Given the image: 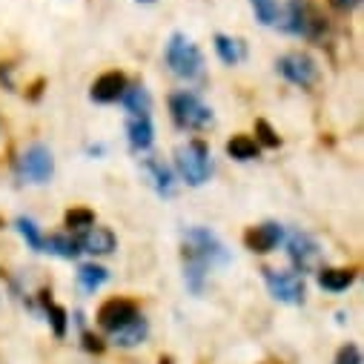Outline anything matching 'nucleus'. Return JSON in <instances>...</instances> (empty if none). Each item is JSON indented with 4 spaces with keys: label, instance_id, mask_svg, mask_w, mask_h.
Returning a JSON list of instances; mask_svg holds the SVG:
<instances>
[{
    "label": "nucleus",
    "instance_id": "nucleus-1",
    "mask_svg": "<svg viewBox=\"0 0 364 364\" xmlns=\"http://www.w3.org/2000/svg\"><path fill=\"white\" fill-rule=\"evenodd\" d=\"M175 164H178L181 178H184L190 187L207 184L210 175H213V155H210V146L204 141H190L184 146H178Z\"/></svg>",
    "mask_w": 364,
    "mask_h": 364
},
{
    "label": "nucleus",
    "instance_id": "nucleus-2",
    "mask_svg": "<svg viewBox=\"0 0 364 364\" xmlns=\"http://www.w3.org/2000/svg\"><path fill=\"white\" fill-rule=\"evenodd\" d=\"M166 63L178 77H184V80H196L204 72V55L187 35H172L169 38Z\"/></svg>",
    "mask_w": 364,
    "mask_h": 364
},
{
    "label": "nucleus",
    "instance_id": "nucleus-3",
    "mask_svg": "<svg viewBox=\"0 0 364 364\" xmlns=\"http://www.w3.org/2000/svg\"><path fill=\"white\" fill-rule=\"evenodd\" d=\"M169 112L181 129H207L213 124V109L196 92H175L169 98Z\"/></svg>",
    "mask_w": 364,
    "mask_h": 364
},
{
    "label": "nucleus",
    "instance_id": "nucleus-4",
    "mask_svg": "<svg viewBox=\"0 0 364 364\" xmlns=\"http://www.w3.org/2000/svg\"><path fill=\"white\" fill-rule=\"evenodd\" d=\"M187 244H184V258H190V261H198V264H204L207 269L213 267V264H227V250H224V244L218 241V235L215 232H210V230H204V227H193V230H187Z\"/></svg>",
    "mask_w": 364,
    "mask_h": 364
},
{
    "label": "nucleus",
    "instance_id": "nucleus-5",
    "mask_svg": "<svg viewBox=\"0 0 364 364\" xmlns=\"http://www.w3.org/2000/svg\"><path fill=\"white\" fill-rule=\"evenodd\" d=\"M264 282L269 296L282 304H301L304 301V279L299 272L287 269H264Z\"/></svg>",
    "mask_w": 364,
    "mask_h": 364
},
{
    "label": "nucleus",
    "instance_id": "nucleus-6",
    "mask_svg": "<svg viewBox=\"0 0 364 364\" xmlns=\"http://www.w3.org/2000/svg\"><path fill=\"white\" fill-rule=\"evenodd\" d=\"M276 69H279V75H282L284 80H290V83H296V86H301V89L313 86L316 77H318L316 60H313L310 55H304V52L282 55V58L276 60Z\"/></svg>",
    "mask_w": 364,
    "mask_h": 364
},
{
    "label": "nucleus",
    "instance_id": "nucleus-7",
    "mask_svg": "<svg viewBox=\"0 0 364 364\" xmlns=\"http://www.w3.org/2000/svg\"><path fill=\"white\" fill-rule=\"evenodd\" d=\"M18 169H21V175L26 181H32V184H46V181L52 178V172H55V158L43 144H32L21 155Z\"/></svg>",
    "mask_w": 364,
    "mask_h": 364
},
{
    "label": "nucleus",
    "instance_id": "nucleus-8",
    "mask_svg": "<svg viewBox=\"0 0 364 364\" xmlns=\"http://www.w3.org/2000/svg\"><path fill=\"white\" fill-rule=\"evenodd\" d=\"M287 255L290 261L296 264V272H307L318 264L321 258V247L316 244V238H310L307 232L301 230H293L290 238H287Z\"/></svg>",
    "mask_w": 364,
    "mask_h": 364
},
{
    "label": "nucleus",
    "instance_id": "nucleus-9",
    "mask_svg": "<svg viewBox=\"0 0 364 364\" xmlns=\"http://www.w3.org/2000/svg\"><path fill=\"white\" fill-rule=\"evenodd\" d=\"M284 241V227L276 224V221H264V224H255L244 232V244L250 252H258V255H267L272 252L279 244Z\"/></svg>",
    "mask_w": 364,
    "mask_h": 364
},
{
    "label": "nucleus",
    "instance_id": "nucleus-10",
    "mask_svg": "<svg viewBox=\"0 0 364 364\" xmlns=\"http://www.w3.org/2000/svg\"><path fill=\"white\" fill-rule=\"evenodd\" d=\"M135 316H138L135 301H129V299H109V301H104L101 310H98V324H101L107 333H118V330L127 327Z\"/></svg>",
    "mask_w": 364,
    "mask_h": 364
},
{
    "label": "nucleus",
    "instance_id": "nucleus-11",
    "mask_svg": "<svg viewBox=\"0 0 364 364\" xmlns=\"http://www.w3.org/2000/svg\"><path fill=\"white\" fill-rule=\"evenodd\" d=\"M124 89H127L124 72H104L92 83V89H89V98H92L95 104H115V101H121Z\"/></svg>",
    "mask_w": 364,
    "mask_h": 364
},
{
    "label": "nucleus",
    "instance_id": "nucleus-12",
    "mask_svg": "<svg viewBox=\"0 0 364 364\" xmlns=\"http://www.w3.org/2000/svg\"><path fill=\"white\" fill-rule=\"evenodd\" d=\"M77 244H80V252H92V255H109L115 247H118V238H115V232L109 230V227H89L80 238H77Z\"/></svg>",
    "mask_w": 364,
    "mask_h": 364
},
{
    "label": "nucleus",
    "instance_id": "nucleus-13",
    "mask_svg": "<svg viewBox=\"0 0 364 364\" xmlns=\"http://www.w3.org/2000/svg\"><path fill=\"white\" fill-rule=\"evenodd\" d=\"M152 135H155V129H152L149 112L129 118V124H127V138H129V146H132V149H138V152H141V149H149Z\"/></svg>",
    "mask_w": 364,
    "mask_h": 364
},
{
    "label": "nucleus",
    "instance_id": "nucleus-14",
    "mask_svg": "<svg viewBox=\"0 0 364 364\" xmlns=\"http://www.w3.org/2000/svg\"><path fill=\"white\" fill-rule=\"evenodd\" d=\"M353 282H355L353 269H344V267H324V269H318V284L324 290H330V293H344Z\"/></svg>",
    "mask_w": 364,
    "mask_h": 364
},
{
    "label": "nucleus",
    "instance_id": "nucleus-15",
    "mask_svg": "<svg viewBox=\"0 0 364 364\" xmlns=\"http://www.w3.org/2000/svg\"><path fill=\"white\" fill-rule=\"evenodd\" d=\"M144 169H146V175L152 178V187H155L158 196H172V193H175L172 172L164 166V161H158V158H146Z\"/></svg>",
    "mask_w": 364,
    "mask_h": 364
},
{
    "label": "nucleus",
    "instance_id": "nucleus-16",
    "mask_svg": "<svg viewBox=\"0 0 364 364\" xmlns=\"http://www.w3.org/2000/svg\"><path fill=\"white\" fill-rule=\"evenodd\" d=\"M215 52H218V58H221L227 66H235V63H241V60L247 58L244 41L227 38V35H215Z\"/></svg>",
    "mask_w": 364,
    "mask_h": 364
},
{
    "label": "nucleus",
    "instance_id": "nucleus-17",
    "mask_svg": "<svg viewBox=\"0 0 364 364\" xmlns=\"http://www.w3.org/2000/svg\"><path fill=\"white\" fill-rule=\"evenodd\" d=\"M146 333H149L146 318H144V316H135L127 327H121V330L112 333V336H115V344H118V347H135V344H141V341L146 338Z\"/></svg>",
    "mask_w": 364,
    "mask_h": 364
},
{
    "label": "nucleus",
    "instance_id": "nucleus-18",
    "mask_svg": "<svg viewBox=\"0 0 364 364\" xmlns=\"http://www.w3.org/2000/svg\"><path fill=\"white\" fill-rule=\"evenodd\" d=\"M258 152H261V146L250 135H235L227 141V155L235 161H252V158H258Z\"/></svg>",
    "mask_w": 364,
    "mask_h": 364
},
{
    "label": "nucleus",
    "instance_id": "nucleus-19",
    "mask_svg": "<svg viewBox=\"0 0 364 364\" xmlns=\"http://www.w3.org/2000/svg\"><path fill=\"white\" fill-rule=\"evenodd\" d=\"M107 279H109V272L104 267H98V264H83L77 269V282H80V287L86 293H95L101 284H107Z\"/></svg>",
    "mask_w": 364,
    "mask_h": 364
},
{
    "label": "nucleus",
    "instance_id": "nucleus-20",
    "mask_svg": "<svg viewBox=\"0 0 364 364\" xmlns=\"http://www.w3.org/2000/svg\"><path fill=\"white\" fill-rule=\"evenodd\" d=\"M43 252H55L60 258H77L80 244L77 238H69V235H52V238H43Z\"/></svg>",
    "mask_w": 364,
    "mask_h": 364
},
{
    "label": "nucleus",
    "instance_id": "nucleus-21",
    "mask_svg": "<svg viewBox=\"0 0 364 364\" xmlns=\"http://www.w3.org/2000/svg\"><path fill=\"white\" fill-rule=\"evenodd\" d=\"M121 101H124V107L132 112V115H144V112H149V92L144 86H127L124 89V95H121Z\"/></svg>",
    "mask_w": 364,
    "mask_h": 364
},
{
    "label": "nucleus",
    "instance_id": "nucleus-22",
    "mask_svg": "<svg viewBox=\"0 0 364 364\" xmlns=\"http://www.w3.org/2000/svg\"><path fill=\"white\" fill-rule=\"evenodd\" d=\"M252 4V12L255 18L264 23V26H272L279 18H282V6H279V0H250Z\"/></svg>",
    "mask_w": 364,
    "mask_h": 364
},
{
    "label": "nucleus",
    "instance_id": "nucleus-23",
    "mask_svg": "<svg viewBox=\"0 0 364 364\" xmlns=\"http://www.w3.org/2000/svg\"><path fill=\"white\" fill-rule=\"evenodd\" d=\"M18 232L26 238V244H29L32 250L43 252V235H41V230H38V224H35L32 218H18Z\"/></svg>",
    "mask_w": 364,
    "mask_h": 364
},
{
    "label": "nucleus",
    "instance_id": "nucleus-24",
    "mask_svg": "<svg viewBox=\"0 0 364 364\" xmlns=\"http://www.w3.org/2000/svg\"><path fill=\"white\" fill-rule=\"evenodd\" d=\"M92 224H95V213L92 210L77 207V210H69L66 213V227L69 230H89Z\"/></svg>",
    "mask_w": 364,
    "mask_h": 364
},
{
    "label": "nucleus",
    "instance_id": "nucleus-25",
    "mask_svg": "<svg viewBox=\"0 0 364 364\" xmlns=\"http://www.w3.org/2000/svg\"><path fill=\"white\" fill-rule=\"evenodd\" d=\"M255 132H258L261 144H267V146H279V144H282V138L272 132V127H269L267 121H255Z\"/></svg>",
    "mask_w": 364,
    "mask_h": 364
},
{
    "label": "nucleus",
    "instance_id": "nucleus-26",
    "mask_svg": "<svg viewBox=\"0 0 364 364\" xmlns=\"http://www.w3.org/2000/svg\"><path fill=\"white\" fill-rule=\"evenodd\" d=\"M336 364H361V350L355 344H344L336 355Z\"/></svg>",
    "mask_w": 364,
    "mask_h": 364
},
{
    "label": "nucleus",
    "instance_id": "nucleus-27",
    "mask_svg": "<svg viewBox=\"0 0 364 364\" xmlns=\"http://www.w3.org/2000/svg\"><path fill=\"white\" fill-rule=\"evenodd\" d=\"M49 316H52V324H55V333L63 336L66 333V310L58 307V304H49Z\"/></svg>",
    "mask_w": 364,
    "mask_h": 364
},
{
    "label": "nucleus",
    "instance_id": "nucleus-28",
    "mask_svg": "<svg viewBox=\"0 0 364 364\" xmlns=\"http://www.w3.org/2000/svg\"><path fill=\"white\" fill-rule=\"evenodd\" d=\"M330 4H333L338 12H350V9H355V6L361 4V0H330Z\"/></svg>",
    "mask_w": 364,
    "mask_h": 364
},
{
    "label": "nucleus",
    "instance_id": "nucleus-29",
    "mask_svg": "<svg viewBox=\"0 0 364 364\" xmlns=\"http://www.w3.org/2000/svg\"><path fill=\"white\" fill-rule=\"evenodd\" d=\"M144 4H149V0H144Z\"/></svg>",
    "mask_w": 364,
    "mask_h": 364
}]
</instances>
